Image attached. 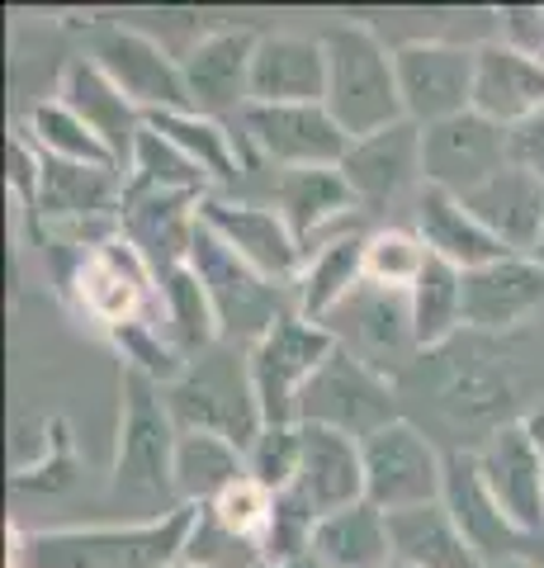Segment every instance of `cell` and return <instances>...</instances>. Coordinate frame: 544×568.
<instances>
[{
    "instance_id": "1",
    "label": "cell",
    "mask_w": 544,
    "mask_h": 568,
    "mask_svg": "<svg viewBox=\"0 0 544 568\" xmlns=\"http://www.w3.org/2000/svg\"><path fill=\"white\" fill-rule=\"evenodd\" d=\"M199 507L175 503L162 517L129 526L10 530V568H171L185 559Z\"/></svg>"
},
{
    "instance_id": "2",
    "label": "cell",
    "mask_w": 544,
    "mask_h": 568,
    "mask_svg": "<svg viewBox=\"0 0 544 568\" xmlns=\"http://www.w3.org/2000/svg\"><path fill=\"white\" fill-rule=\"evenodd\" d=\"M327 48V110L346 129V138H370L402 123V91H398V58L370 24L341 20L322 29Z\"/></svg>"
},
{
    "instance_id": "3",
    "label": "cell",
    "mask_w": 544,
    "mask_h": 568,
    "mask_svg": "<svg viewBox=\"0 0 544 568\" xmlns=\"http://www.w3.org/2000/svg\"><path fill=\"white\" fill-rule=\"evenodd\" d=\"M58 294L104 336L137 317H156V275L124 233L72 242V265L58 275Z\"/></svg>"
},
{
    "instance_id": "4",
    "label": "cell",
    "mask_w": 544,
    "mask_h": 568,
    "mask_svg": "<svg viewBox=\"0 0 544 568\" xmlns=\"http://www.w3.org/2000/svg\"><path fill=\"white\" fill-rule=\"evenodd\" d=\"M175 446H181V422L166 403V388L137 369H119V436L110 469L114 488L137 497L171 493Z\"/></svg>"
},
{
    "instance_id": "5",
    "label": "cell",
    "mask_w": 544,
    "mask_h": 568,
    "mask_svg": "<svg viewBox=\"0 0 544 568\" xmlns=\"http://www.w3.org/2000/svg\"><path fill=\"white\" fill-rule=\"evenodd\" d=\"M331 351H337V336H331L327 327H318V323H308V317H298V313H285L260 342H252L247 375H252L260 422L266 426L298 422L304 388L331 361Z\"/></svg>"
},
{
    "instance_id": "6",
    "label": "cell",
    "mask_w": 544,
    "mask_h": 568,
    "mask_svg": "<svg viewBox=\"0 0 544 568\" xmlns=\"http://www.w3.org/2000/svg\"><path fill=\"white\" fill-rule=\"evenodd\" d=\"M365 446V503H374L383 517L408 507H427L445 497V455L421 436L412 422H389Z\"/></svg>"
},
{
    "instance_id": "7",
    "label": "cell",
    "mask_w": 544,
    "mask_h": 568,
    "mask_svg": "<svg viewBox=\"0 0 544 568\" xmlns=\"http://www.w3.org/2000/svg\"><path fill=\"white\" fill-rule=\"evenodd\" d=\"M398 91L402 114L417 129H435L445 119L473 110V81H479V43H445V39H412L398 52Z\"/></svg>"
},
{
    "instance_id": "8",
    "label": "cell",
    "mask_w": 544,
    "mask_h": 568,
    "mask_svg": "<svg viewBox=\"0 0 544 568\" xmlns=\"http://www.w3.org/2000/svg\"><path fill=\"white\" fill-rule=\"evenodd\" d=\"M298 422L304 426H331V432H346V436L365 440V436H374L379 426L398 422L393 384H389L383 369L365 365L360 355H350L346 346H337L331 351V361L304 388Z\"/></svg>"
},
{
    "instance_id": "9",
    "label": "cell",
    "mask_w": 544,
    "mask_h": 568,
    "mask_svg": "<svg viewBox=\"0 0 544 568\" xmlns=\"http://www.w3.org/2000/svg\"><path fill=\"white\" fill-rule=\"evenodd\" d=\"M237 133L279 171L341 166V156L350 152V138L327 104H247L237 114Z\"/></svg>"
},
{
    "instance_id": "10",
    "label": "cell",
    "mask_w": 544,
    "mask_h": 568,
    "mask_svg": "<svg viewBox=\"0 0 544 568\" xmlns=\"http://www.w3.org/2000/svg\"><path fill=\"white\" fill-rule=\"evenodd\" d=\"M166 403L181 432H214V436H227L233 446L252 450V440L260 436V407H256V394H252V375L247 365L233 369L227 361H214L204 355L185 369L181 384L166 388Z\"/></svg>"
},
{
    "instance_id": "11",
    "label": "cell",
    "mask_w": 544,
    "mask_h": 568,
    "mask_svg": "<svg viewBox=\"0 0 544 568\" xmlns=\"http://www.w3.org/2000/svg\"><path fill=\"white\" fill-rule=\"evenodd\" d=\"M189 271L204 280L208 298H214L218 327L223 336H247V342H260L279 317L294 313V304L279 298V284H270L266 275H256L247 261H237L227 246L199 223L195 233V252H189Z\"/></svg>"
},
{
    "instance_id": "12",
    "label": "cell",
    "mask_w": 544,
    "mask_h": 568,
    "mask_svg": "<svg viewBox=\"0 0 544 568\" xmlns=\"http://www.w3.org/2000/svg\"><path fill=\"white\" fill-rule=\"evenodd\" d=\"M502 166H512V133L483 114H460L421 129V181L445 194H473Z\"/></svg>"
},
{
    "instance_id": "13",
    "label": "cell",
    "mask_w": 544,
    "mask_h": 568,
    "mask_svg": "<svg viewBox=\"0 0 544 568\" xmlns=\"http://www.w3.org/2000/svg\"><path fill=\"white\" fill-rule=\"evenodd\" d=\"M199 223L214 233L237 261H247L256 275L270 284H294L304 271V246L289 233V223L279 219V209L252 204V200H227V194H208L199 200Z\"/></svg>"
},
{
    "instance_id": "14",
    "label": "cell",
    "mask_w": 544,
    "mask_h": 568,
    "mask_svg": "<svg viewBox=\"0 0 544 568\" xmlns=\"http://www.w3.org/2000/svg\"><path fill=\"white\" fill-rule=\"evenodd\" d=\"M260 33L247 24H223L199 33L181 52L189 110L208 119H237L252 104V62H256Z\"/></svg>"
},
{
    "instance_id": "15",
    "label": "cell",
    "mask_w": 544,
    "mask_h": 568,
    "mask_svg": "<svg viewBox=\"0 0 544 568\" xmlns=\"http://www.w3.org/2000/svg\"><path fill=\"white\" fill-rule=\"evenodd\" d=\"M91 58L100 71L124 91L147 119L152 114H171V110H189V91H185V71L181 58L171 48H162L143 29H104Z\"/></svg>"
},
{
    "instance_id": "16",
    "label": "cell",
    "mask_w": 544,
    "mask_h": 568,
    "mask_svg": "<svg viewBox=\"0 0 544 568\" xmlns=\"http://www.w3.org/2000/svg\"><path fill=\"white\" fill-rule=\"evenodd\" d=\"M445 511L454 517V526L464 530L469 549L479 555L483 568H497L506 559H521L525 555V540L516 521L506 517V511L497 507L493 488L483 484V469H479V455H450L445 459Z\"/></svg>"
},
{
    "instance_id": "17",
    "label": "cell",
    "mask_w": 544,
    "mask_h": 568,
    "mask_svg": "<svg viewBox=\"0 0 544 568\" xmlns=\"http://www.w3.org/2000/svg\"><path fill=\"white\" fill-rule=\"evenodd\" d=\"M473 455H479L483 484L493 488L497 507L516 521L521 536H540L544 530V455L525 436V426L521 422L493 426V436Z\"/></svg>"
},
{
    "instance_id": "18",
    "label": "cell",
    "mask_w": 544,
    "mask_h": 568,
    "mask_svg": "<svg viewBox=\"0 0 544 568\" xmlns=\"http://www.w3.org/2000/svg\"><path fill=\"white\" fill-rule=\"evenodd\" d=\"M119 233L137 246V256L152 265L156 280H166L171 271H185L189 265L195 233H199V200L195 194H137V190H124Z\"/></svg>"
},
{
    "instance_id": "19",
    "label": "cell",
    "mask_w": 544,
    "mask_h": 568,
    "mask_svg": "<svg viewBox=\"0 0 544 568\" xmlns=\"http://www.w3.org/2000/svg\"><path fill=\"white\" fill-rule=\"evenodd\" d=\"M473 114L516 133L521 123L544 114V58L512 48L502 39L479 43V81H473Z\"/></svg>"
},
{
    "instance_id": "20",
    "label": "cell",
    "mask_w": 544,
    "mask_h": 568,
    "mask_svg": "<svg viewBox=\"0 0 544 568\" xmlns=\"http://www.w3.org/2000/svg\"><path fill=\"white\" fill-rule=\"evenodd\" d=\"M341 175H346V185L356 190L360 209H383V204H393L402 190L427 185L421 181V129L412 119H402L383 133L356 138L350 152L341 156Z\"/></svg>"
},
{
    "instance_id": "21",
    "label": "cell",
    "mask_w": 544,
    "mask_h": 568,
    "mask_svg": "<svg viewBox=\"0 0 544 568\" xmlns=\"http://www.w3.org/2000/svg\"><path fill=\"white\" fill-rule=\"evenodd\" d=\"M58 100L66 104L72 114H81L91 129L100 133V142L119 156V166L129 171L133 162V148L147 129V114L119 91V85L104 77L95 58H66L62 62V77H58Z\"/></svg>"
},
{
    "instance_id": "22",
    "label": "cell",
    "mask_w": 544,
    "mask_h": 568,
    "mask_svg": "<svg viewBox=\"0 0 544 568\" xmlns=\"http://www.w3.org/2000/svg\"><path fill=\"white\" fill-rule=\"evenodd\" d=\"M327 48L322 33H260L252 62V104H322Z\"/></svg>"
},
{
    "instance_id": "23",
    "label": "cell",
    "mask_w": 544,
    "mask_h": 568,
    "mask_svg": "<svg viewBox=\"0 0 544 568\" xmlns=\"http://www.w3.org/2000/svg\"><path fill=\"white\" fill-rule=\"evenodd\" d=\"M544 313V265L535 256H502L464 275V323L479 332H512Z\"/></svg>"
},
{
    "instance_id": "24",
    "label": "cell",
    "mask_w": 544,
    "mask_h": 568,
    "mask_svg": "<svg viewBox=\"0 0 544 568\" xmlns=\"http://www.w3.org/2000/svg\"><path fill=\"white\" fill-rule=\"evenodd\" d=\"M464 204L512 256L535 252V242L544 233V175L512 162V166H502L487 185L464 194Z\"/></svg>"
},
{
    "instance_id": "25",
    "label": "cell",
    "mask_w": 544,
    "mask_h": 568,
    "mask_svg": "<svg viewBox=\"0 0 544 568\" xmlns=\"http://www.w3.org/2000/svg\"><path fill=\"white\" fill-rule=\"evenodd\" d=\"M417 237L427 242V252L435 261L454 265V271H483L502 256H512L506 246L487 233V227L473 219V209L460 200V194H445L435 185H421L417 190Z\"/></svg>"
},
{
    "instance_id": "26",
    "label": "cell",
    "mask_w": 544,
    "mask_h": 568,
    "mask_svg": "<svg viewBox=\"0 0 544 568\" xmlns=\"http://www.w3.org/2000/svg\"><path fill=\"white\" fill-rule=\"evenodd\" d=\"M294 488L308 497L318 517L365 503V446L331 426H304V465Z\"/></svg>"
},
{
    "instance_id": "27",
    "label": "cell",
    "mask_w": 544,
    "mask_h": 568,
    "mask_svg": "<svg viewBox=\"0 0 544 568\" xmlns=\"http://www.w3.org/2000/svg\"><path fill=\"white\" fill-rule=\"evenodd\" d=\"M365 242L370 233H337L318 252L304 256V271L294 280V313L327 327L331 313L346 308L365 290Z\"/></svg>"
},
{
    "instance_id": "28",
    "label": "cell",
    "mask_w": 544,
    "mask_h": 568,
    "mask_svg": "<svg viewBox=\"0 0 544 568\" xmlns=\"http://www.w3.org/2000/svg\"><path fill=\"white\" fill-rule=\"evenodd\" d=\"M327 332L337 336V346H346L350 355H360L365 365L383 369V355H393L402 346H412V313H408V294H393V290H365L350 298L346 308L331 313Z\"/></svg>"
},
{
    "instance_id": "29",
    "label": "cell",
    "mask_w": 544,
    "mask_h": 568,
    "mask_svg": "<svg viewBox=\"0 0 544 568\" xmlns=\"http://www.w3.org/2000/svg\"><path fill=\"white\" fill-rule=\"evenodd\" d=\"M147 123L156 133H166L175 148L208 175L214 194H227L247 181V171H252L247 142H242V133H233L227 119H208L199 110H171V114H152Z\"/></svg>"
},
{
    "instance_id": "30",
    "label": "cell",
    "mask_w": 544,
    "mask_h": 568,
    "mask_svg": "<svg viewBox=\"0 0 544 568\" xmlns=\"http://www.w3.org/2000/svg\"><path fill=\"white\" fill-rule=\"evenodd\" d=\"M275 209L289 223V233L308 252L312 237H322L331 223L350 219V209H360L356 190L346 185L341 166H312V171H279L275 181Z\"/></svg>"
},
{
    "instance_id": "31",
    "label": "cell",
    "mask_w": 544,
    "mask_h": 568,
    "mask_svg": "<svg viewBox=\"0 0 544 568\" xmlns=\"http://www.w3.org/2000/svg\"><path fill=\"white\" fill-rule=\"evenodd\" d=\"M247 450L233 446L227 436L214 432H181L175 446V465H171V493L189 507H208L218 503L227 488H237L247 478Z\"/></svg>"
},
{
    "instance_id": "32",
    "label": "cell",
    "mask_w": 544,
    "mask_h": 568,
    "mask_svg": "<svg viewBox=\"0 0 544 568\" xmlns=\"http://www.w3.org/2000/svg\"><path fill=\"white\" fill-rule=\"evenodd\" d=\"M308 555L322 568H389L393 564L389 517H383L374 503L327 511V517H318Z\"/></svg>"
},
{
    "instance_id": "33",
    "label": "cell",
    "mask_w": 544,
    "mask_h": 568,
    "mask_svg": "<svg viewBox=\"0 0 544 568\" xmlns=\"http://www.w3.org/2000/svg\"><path fill=\"white\" fill-rule=\"evenodd\" d=\"M389 545H393V559L408 568H483L479 555L469 549L464 530L454 526V517L445 511V503L393 511Z\"/></svg>"
},
{
    "instance_id": "34",
    "label": "cell",
    "mask_w": 544,
    "mask_h": 568,
    "mask_svg": "<svg viewBox=\"0 0 544 568\" xmlns=\"http://www.w3.org/2000/svg\"><path fill=\"white\" fill-rule=\"evenodd\" d=\"M156 323L171 336V346L185 355L189 365L199 355L214 351V342L223 336L218 327V313H214V298H208L204 280L189 271H171L166 280H156Z\"/></svg>"
},
{
    "instance_id": "35",
    "label": "cell",
    "mask_w": 544,
    "mask_h": 568,
    "mask_svg": "<svg viewBox=\"0 0 544 568\" xmlns=\"http://www.w3.org/2000/svg\"><path fill=\"white\" fill-rule=\"evenodd\" d=\"M408 313H412L417 351H441L445 342H454L460 327H469L464 323V271L431 256L427 271L408 290Z\"/></svg>"
},
{
    "instance_id": "36",
    "label": "cell",
    "mask_w": 544,
    "mask_h": 568,
    "mask_svg": "<svg viewBox=\"0 0 544 568\" xmlns=\"http://www.w3.org/2000/svg\"><path fill=\"white\" fill-rule=\"evenodd\" d=\"M76 484V446L72 426L62 417H39L24 426L20 450H14L10 488L14 493H66Z\"/></svg>"
},
{
    "instance_id": "37",
    "label": "cell",
    "mask_w": 544,
    "mask_h": 568,
    "mask_svg": "<svg viewBox=\"0 0 544 568\" xmlns=\"http://www.w3.org/2000/svg\"><path fill=\"white\" fill-rule=\"evenodd\" d=\"M24 133L33 138V148H39L43 156H52V162H72V166H104V171H124L119 166V156L104 148L100 133L85 123L81 114H72L58 95L39 100L24 119Z\"/></svg>"
},
{
    "instance_id": "38",
    "label": "cell",
    "mask_w": 544,
    "mask_h": 568,
    "mask_svg": "<svg viewBox=\"0 0 544 568\" xmlns=\"http://www.w3.org/2000/svg\"><path fill=\"white\" fill-rule=\"evenodd\" d=\"M124 190H137V194H195V200H208L214 185L208 175L189 162V156L175 148L166 133H156L152 123L143 129L133 148V162L124 171Z\"/></svg>"
},
{
    "instance_id": "39",
    "label": "cell",
    "mask_w": 544,
    "mask_h": 568,
    "mask_svg": "<svg viewBox=\"0 0 544 568\" xmlns=\"http://www.w3.org/2000/svg\"><path fill=\"white\" fill-rule=\"evenodd\" d=\"M427 242L417 237V227H379L365 242V284L374 290H393V294H408L417 275L427 271Z\"/></svg>"
},
{
    "instance_id": "40",
    "label": "cell",
    "mask_w": 544,
    "mask_h": 568,
    "mask_svg": "<svg viewBox=\"0 0 544 568\" xmlns=\"http://www.w3.org/2000/svg\"><path fill=\"white\" fill-rule=\"evenodd\" d=\"M110 346L119 351V365L137 369V375H147L152 384H162V388L181 384L185 369H189V361L171 346V336L162 332L156 317H137V323L110 332Z\"/></svg>"
},
{
    "instance_id": "41",
    "label": "cell",
    "mask_w": 544,
    "mask_h": 568,
    "mask_svg": "<svg viewBox=\"0 0 544 568\" xmlns=\"http://www.w3.org/2000/svg\"><path fill=\"white\" fill-rule=\"evenodd\" d=\"M298 465H304V426H260V436L247 450V469L266 493H289L298 484Z\"/></svg>"
},
{
    "instance_id": "42",
    "label": "cell",
    "mask_w": 544,
    "mask_h": 568,
    "mask_svg": "<svg viewBox=\"0 0 544 568\" xmlns=\"http://www.w3.org/2000/svg\"><path fill=\"white\" fill-rule=\"evenodd\" d=\"M185 559L199 564V568H266V549L256 540L233 536L214 511L199 507L195 530H189V545H185Z\"/></svg>"
},
{
    "instance_id": "43",
    "label": "cell",
    "mask_w": 544,
    "mask_h": 568,
    "mask_svg": "<svg viewBox=\"0 0 544 568\" xmlns=\"http://www.w3.org/2000/svg\"><path fill=\"white\" fill-rule=\"evenodd\" d=\"M204 511H214V517L233 530V536L242 540H256L260 549H266V536H270V521H275V493H266L256 484V478L247 474L237 488H227L218 503H208Z\"/></svg>"
},
{
    "instance_id": "44",
    "label": "cell",
    "mask_w": 544,
    "mask_h": 568,
    "mask_svg": "<svg viewBox=\"0 0 544 568\" xmlns=\"http://www.w3.org/2000/svg\"><path fill=\"white\" fill-rule=\"evenodd\" d=\"M6 185H10L14 200H20V209L33 219V209H39V190H43V152L33 148V138L24 129L10 133V148H6Z\"/></svg>"
},
{
    "instance_id": "45",
    "label": "cell",
    "mask_w": 544,
    "mask_h": 568,
    "mask_svg": "<svg viewBox=\"0 0 544 568\" xmlns=\"http://www.w3.org/2000/svg\"><path fill=\"white\" fill-rule=\"evenodd\" d=\"M497 24H502V43L544 58V6H506L497 10Z\"/></svg>"
},
{
    "instance_id": "46",
    "label": "cell",
    "mask_w": 544,
    "mask_h": 568,
    "mask_svg": "<svg viewBox=\"0 0 544 568\" xmlns=\"http://www.w3.org/2000/svg\"><path fill=\"white\" fill-rule=\"evenodd\" d=\"M512 162L544 175V114L531 119V123H521V129L512 133Z\"/></svg>"
},
{
    "instance_id": "47",
    "label": "cell",
    "mask_w": 544,
    "mask_h": 568,
    "mask_svg": "<svg viewBox=\"0 0 544 568\" xmlns=\"http://www.w3.org/2000/svg\"><path fill=\"white\" fill-rule=\"evenodd\" d=\"M521 426H525V436L535 440V450L544 455V403L535 407V413H525V417H521Z\"/></svg>"
},
{
    "instance_id": "48",
    "label": "cell",
    "mask_w": 544,
    "mask_h": 568,
    "mask_svg": "<svg viewBox=\"0 0 544 568\" xmlns=\"http://www.w3.org/2000/svg\"><path fill=\"white\" fill-rule=\"evenodd\" d=\"M525 559H531L535 568H544V530H540V536L525 540Z\"/></svg>"
},
{
    "instance_id": "49",
    "label": "cell",
    "mask_w": 544,
    "mask_h": 568,
    "mask_svg": "<svg viewBox=\"0 0 544 568\" xmlns=\"http://www.w3.org/2000/svg\"><path fill=\"white\" fill-rule=\"evenodd\" d=\"M266 568H322V564L308 555V559H289V564H266Z\"/></svg>"
},
{
    "instance_id": "50",
    "label": "cell",
    "mask_w": 544,
    "mask_h": 568,
    "mask_svg": "<svg viewBox=\"0 0 544 568\" xmlns=\"http://www.w3.org/2000/svg\"><path fill=\"white\" fill-rule=\"evenodd\" d=\"M497 568H535V564H531V559H525V555H521V559H506V564H497Z\"/></svg>"
},
{
    "instance_id": "51",
    "label": "cell",
    "mask_w": 544,
    "mask_h": 568,
    "mask_svg": "<svg viewBox=\"0 0 544 568\" xmlns=\"http://www.w3.org/2000/svg\"><path fill=\"white\" fill-rule=\"evenodd\" d=\"M531 256H535V261L544 265V233H540V242H535V252H531Z\"/></svg>"
},
{
    "instance_id": "52",
    "label": "cell",
    "mask_w": 544,
    "mask_h": 568,
    "mask_svg": "<svg viewBox=\"0 0 544 568\" xmlns=\"http://www.w3.org/2000/svg\"><path fill=\"white\" fill-rule=\"evenodd\" d=\"M171 568H199V564H189V559H181V564H171Z\"/></svg>"
},
{
    "instance_id": "53",
    "label": "cell",
    "mask_w": 544,
    "mask_h": 568,
    "mask_svg": "<svg viewBox=\"0 0 544 568\" xmlns=\"http://www.w3.org/2000/svg\"><path fill=\"white\" fill-rule=\"evenodd\" d=\"M389 568H408V564H398V559H393V564H389Z\"/></svg>"
}]
</instances>
